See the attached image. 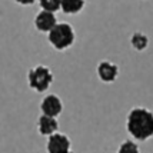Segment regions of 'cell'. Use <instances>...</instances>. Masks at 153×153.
<instances>
[{"label":"cell","instance_id":"obj_5","mask_svg":"<svg viewBox=\"0 0 153 153\" xmlns=\"http://www.w3.org/2000/svg\"><path fill=\"white\" fill-rule=\"evenodd\" d=\"M62 109H63L62 100L56 94H47L40 103V110H42L43 114H49V116L57 117L62 113Z\"/></svg>","mask_w":153,"mask_h":153},{"label":"cell","instance_id":"obj_4","mask_svg":"<svg viewBox=\"0 0 153 153\" xmlns=\"http://www.w3.org/2000/svg\"><path fill=\"white\" fill-rule=\"evenodd\" d=\"M47 152L49 153H67L70 152V140L66 134L53 133L47 140Z\"/></svg>","mask_w":153,"mask_h":153},{"label":"cell","instance_id":"obj_12","mask_svg":"<svg viewBox=\"0 0 153 153\" xmlns=\"http://www.w3.org/2000/svg\"><path fill=\"white\" fill-rule=\"evenodd\" d=\"M117 153H140L139 152V147L137 145L132 142V140H126V142H123L119 147V152Z\"/></svg>","mask_w":153,"mask_h":153},{"label":"cell","instance_id":"obj_10","mask_svg":"<svg viewBox=\"0 0 153 153\" xmlns=\"http://www.w3.org/2000/svg\"><path fill=\"white\" fill-rule=\"evenodd\" d=\"M130 43H132V47L136 49V50H145L149 45V39H147V36H145L143 33H134L132 36V39H130Z\"/></svg>","mask_w":153,"mask_h":153},{"label":"cell","instance_id":"obj_6","mask_svg":"<svg viewBox=\"0 0 153 153\" xmlns=\"http://www.w3.org/2000/svg\"><path fill=\"white\" fill-rule=\"evenodd\" d=\"M56 25H57L56 16H54L53 12H49V10H42L34 19V26L40 32H47L49 33Z\"/></svg>","mask_w":153,"mask_h":153},{"label":"cell","instance_id":"obj_11","mask_svg":"<svg viewBox=\"0 0 153 153\" xmlns=\"http://www.w3.org/2000/svg\"><path fill=\"white\" fill-rule=\"evenodd\" d=\"M39 3L43 10H49L53 13L62 9V0H39Z\"/></svg>","mask_w":153,"mask_h":153},{"label":"cell","instance_id":"obj_14","mask_svg":"<svg viewBox=\"0 0 153 153\" xmlns=\"http://www.w3.org/2000/svg\"><path fill=\"white\" fill-rule=\"evenodd\" d=\"M67 153H73V152H67Z\"/></svg>","mask_w":153,"mask_h":153},{"label":"cell","instance_id":"obj_2","mask_svg":"<svg viewBox=\"0 0 153 153\" xmlns=\"http://www.w3.org/2000/svg\"><path fill=\"white\" fill-rule=\"evenodd\" d=\"M49 42L57 50H65L70 47L74 42V32L72 26L67 23H57L49 32Z\"/></svg>","mask_w":153,"mask_h":153},{"label":"cell","instance_id":"obj_1","mask_svg":"<svg viewBox=\"0 0 153 153\" xmlns=\"http://www.w3.org/2000/svg\"><path fill=\"white\" fill-rule=\"evenodd\" d=\"M126 127L136 140H147L153 136V113L145 107H134L127 114Z\"/></svg>","mask_w":153,"mask_h":153},{"label":"cell","instance_id":"obj_7","mask_svg":"<svg viewBox=\"0 0 153 153\" xmlns=\"http://www.w3.org/2000/svg\"><path fill=\"white\" fill-rule=\"evenodd\" d=\"M119 74V67L110 62H102L97 66V76L105 83H112Z\"/></svg>","mask_w":153,"mask_h":153},{"label":"cell","instance_id":"obj_9","mask_svg":"<svg viewBox=\"0 0 153 153\" xmlns=\"http://www.w3.org/2000/svg\"><path fill=\"white\" fill-rule=\"evenodd\" d=\"M85 6V0H62V10L66 14H76Z\"/></svg>","mask_w":153,"mask_h":153},{"label":"cell","instance_id":"obj_8","mask_svg":"<svg viewBox=\"0 0 153 153\" xmlns=\"http://www.w3.org/2000/svg\"><path fill=\"white\" fill-rule=\"evenodd\" d=\"M39 132L40 134L43 136H50L57 132V127H59V123H57V119L54 116H49V114H42L39 117Z\"/></svg>","mask_w":153,"mask_h":153},{"label":"cell","instance_id":"obj_13","mask_svg":"<svg viewBox=\"0 0 153 153\" xmlns=\"http://www.w3.org/2000/svg\"><path fill=\"white\" fill-rule=\"evenodd\" d=\"M19 4H23V6H27V4H33L36 0H16Z\"/></svg>","mask_w":153,"mask_h":153},{"label":"cell","instance_id":"obj_3","mask_svg":"<svg viewBox=\"0 0 153 153\" xmlns=\"http://www.w3.org/2000/svg\"><path fill=\"white\" fill-rule=\"evenodd\" d=\"M27 80H29V86L36 92H45L49 89V86L53 82V74L46 66H36L33 67L29 74H27Z\"/></svg>","mask_w":153,"mask_h":153}]
</instances>
